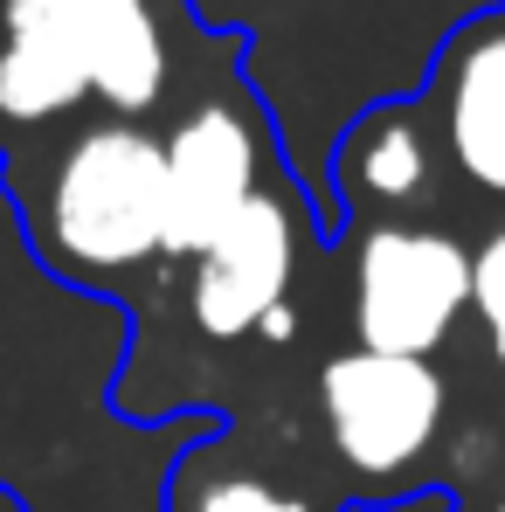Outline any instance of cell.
<instances>
[{"label":"cell","mask_w":505,"mask_h":512,"mask_svg":"<svg viewBox=\"0 0 505 512\" xmlns=\"http://www.w3.org/2000/svg\"><path fill=\"white\" fill-rule=\"evenodd\" d=\"M160 512H346L339 492H319L312 478H284L236 450V436L215 423L201 443H187L167 471Z\"/></svg>","instance_id":"9c48e42d"},{"label":"cell","mask_w":505,"mask_h":512,"mask_svg":"<svg viewBox=\"0 0 505 512\" xmlns=\"http://www.w3.org/2000/svg\"><path fill=\"white\" fill-rule=\"evenodd\" d=\"M312 236H326V229H319V208L305 201V187L291 173L256 187L229 215V229L187 263L194 333L215 346L277 340L291 326V284H298V256Z\"/></svg>","instance_id":"277c9868"},{"label":"cell","mask_w":505,"mask_h":512,"mask_svg":"<svg viewBox=\"0 0 505 512\" xmlns=\"http://www.w3.org/2000/svg\"><path fill=\"white\" fill-rule=\"evenodd\" d=\"M243 35H208L187 0H0V160L70 125H153L236 77Z\"/></svg>","instance_id":"6da1fadb"},{"label":"cell","mask_w":505,"mask_h":512,"mask_svg":"<svg viewBox=\"0 0 505 512\" xmlns=\"http://www.w3.org/2000/svg\"><path fill=\"white\" fill-rule=\"evenodd\" d=\"M471 319H478L485 353L499 360V374H505V229H492L471 250Z\"/></svg>","instance_id":"30bf717a"},{"label":"cell","mask_w":505,"mask_h":512,"mask_svg":"<svg viewBox=\"0 0 505 512\" xmlns=\"http://www.w3.org/2000/svg\"><path fill=\"white\" fill-rule=\"evenodd\" d=\"M450 512H457V506H450Z\"/></svg>","instance_id":"4fadbf2b"},{"label":"cell","mask_w":505,"mask_h":512,"mask_svg":"<svg viewBox=\"0 0 505 512\" xmlns=\"http://www.w3.org/2000/svg\"><path fill=\"white\" fill-rule=\"evenodd\" d=\"M471 319V250L429 222H367L353 250V340L367 353L436 360Z\"/></svg>","instance_id":"8992f818"},{"label":"cell","mask_w":505,"mask_h":512,"mask_svg":"<svg viewBox=\"0 0 505 512\" xmlns=\"http://www.w3.org/2000/svg\"><path fill=\"white\" fill-rule=\"evenodd\" d=\"M492 512H505V499H499V506H492Z\"/></svg>","instance_id":"7c38bea8"},{"label":"cell","mask_w":505,"mask_h":512,"mask_svg":"<svg viewBox=\"0 0 505 512\" xmlns=\"http://www.w3.org/2000/svg\"><path fill=\"white\" fill-rule=\"evenodd\" d=\"M429 104L457 180L478 187L485 201H505V7L471 14L443 42Z\"/></svg>","instance_id":"52a82bcc"},{"label":"cell","mask_w":505,"mask_h":512,"mask_svg":"<svg viewBox=\"0 0 505 512\" xmlns=\"http://www.w3.org/2000/svg\"><path fill=\"white\" fill-rule=\"evenodd\" d=\"M429 132H422L416 104H374L367 118L346 125V139L333 146V208L339 222L360 208H374L381 222H395V208H416L429 194Z\"/></svg>","instance_id":"ba28073f"},{"label":"cell","mask_w":505,"mask_h":512,"mask_svg":"<svg viewBox=\"0 0 505 512\" xmlns=\"http://www.w3.org/2000/svg\"><path fill=\"white\" fill-rule=\"evenodd\" d=\"M0 194L28 256L84 298L125 305V284L167 263L160 125L84 118L63 139L0 160Z\"/></svg>","instance_id":"7a4b0ae2"},{"label":"cell","mask_w":505,"mask_h":512,"mask_svg":"<svg viewBox=\"0 0 505 512\" xmlns=\"http://www.w3.org/2000/svg\"><path fill=\"white\" fill-rule=\"evenodd\" d=\"M0 512H28V506H21V499H14V492H7V485H0Z\"/></svg>","instance_id":"8fae6325"},{"label":"cell","mask_w":505,"mask_h":512,"mask_svg":"<svg viewBox=\"0 0 505 512\" xmlns=\"http://www.w3.org/2000/svg\"><path fill=\"white\" fill-rule=\"evenodd\" d=\"M160 153H167V263H194L256 187L284 173L270 111L243 84V70L187 97L160 132Z\"/></svg>","instance_id":"5b68a950"},{"label":"cell","mask_w":505,"mask_h":512,"mask_svg":"<svg viewBox=\"0 0 505 512\" xmlns=\"http://www.w3.org/2000/svg\"><path fill=\"white\" fill-rule=\"evenodd\" d=\"M443 416L450 388L436 360L346 346L319 367V423L333 464L346 471V506H395L409 492H429L416 485V464L436 450Z\"/></svg>","instance_id":"3957f363"}]
</instances>
